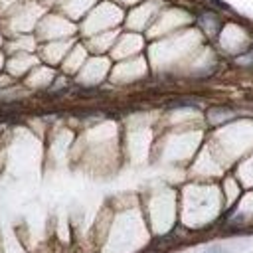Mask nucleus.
I'll return each instance as SVG.
<instances>
[{
    "mask_svg": "<svg viewBox=\"0 0 253 253\" xmlns=\"http://www.w3.org/2000/svg\"><path fill=\"white\" fill-rule=\"evenodd\" d=\"M204 253H227V251L221 249V247H210V249H206Z\"/></svg>",
    "mask_w": 253,
    "mask_h": 253,
    "instance_id": "f257e3e1",
    "label": "nucleus"
}]
</instances>
